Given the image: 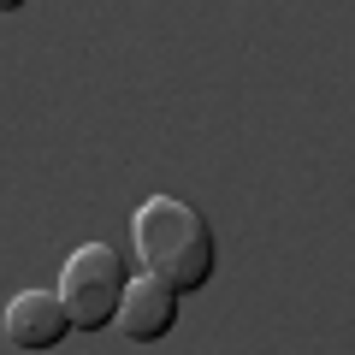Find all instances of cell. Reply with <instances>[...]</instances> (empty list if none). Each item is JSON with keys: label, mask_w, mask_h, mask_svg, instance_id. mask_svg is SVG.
Listing matches in <instances>:
<instances>
[{"label": "cell", "mask_w": 355, "mask_h": 355, "mask_svg": "<svg viewBox=\"0 0 355 355\" xmlns=\"http://www.w3.org/2000/svg\"><path fill=\"white\" fill-rule=\"evenodd\" d=\"M0 12H24V0H0Z\"/></svg>", "instance_id": "5b68a950"}, {"label": "cell", "mask_w": 355, "mask_h": 355, "mask_svg": "<svg viewBox=\"0 0 355 355\" xmlns=\"http://www.w3.org/2000/svg\"><path fill=\"white\" fill-rule=\"evenodd\" d=\"M130 272H125V254L107 249V243H83V249H71V261H65L60 272V302L65 314H71L77 331H107L119 314V296H125Z\"/></svg>", "instance_id": "7a4b0ae2"}, {"label": "cell", "mask_w": 355, "mask_h": 355, "mask_svg": "<svg viewBox=\"0 0 355 355\" xmlns=\"http://www.w3.org/2000/svg\"><path fill=\"white\" fill-rule=\"evenodd\" d=\"M71 338V314L53 291H18L6 308V343L12 349H60Z\"/></svg>", "instance_id": "277c9868"}, {"label": "cell", "mask_w": 355, "mask_h": 355, "mask_svg": "<svg viewBox=\"0 0 355 355\" xmlns=\"http://www.w3.org/2000/svg\"><path fill=\"white\" fill-rule=\"evenodd\" d=\"M130 243L142 254V272L178 284V291H202L219 266V243L214 225L178 196H148L130 219Z\"/></svg>", "instance_id": "6da1fadb"}, {"label": "cell", "mask_w": 355, "mask_h": 355, "mask_svg": "<svg viewBox=\"0 0 355 355\" xmlns=\"http://www.w3.org/2000/svg\"><path fill=\"white\" fill-rule=\"evenodd\" d=\"M178 296H184L178 284H166V279H154V272H142V279L125 284L113 326L125 331L130 343H154V338H166V331L178 326Z\"/></svg>", "instance_id": "3957f363"}]
</instances>
